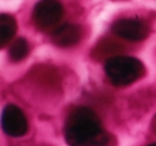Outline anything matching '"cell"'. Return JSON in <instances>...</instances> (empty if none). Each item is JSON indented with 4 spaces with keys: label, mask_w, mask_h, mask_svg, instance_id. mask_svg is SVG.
Segmentation results:
<instances>
[{
    "label": "cell",
    "mask_w": 156,
    "mask_h": 146,
    "mask_svg": "<svg viewBox=\"0 0 156 146\" xmlns=\"http://www.w3.org/2000/svg\"><path fill=\"white\" fill-rule=\"evenodd\" d=\"M64 135L69 146H107L109 143L98 116L87 107H78L69 113Z\"/></svg>",
    "instance_id": "obj_1"
},
{
    "label": "cell",
    "mask_w": 156,
    "mask_h": 146,
    "mask_svg": "<svg viewBox=\"0 0 156 146\" xmlns=\"http://www.w3.org/2000/svg\"><path fill=\"white\" fill-rule=\"evenodd\" d=\"M107 77L113 85L125 86L138 80L143 75V64L134 57L117 56L105 64Z\"/></svg>",
    "instance_id": "obj_2"
},
{
    "label": "cell",
    "mask_w": 156,
    "mask_h": 146,
    "mask_svg": "<svg viewBox=\"0 0 156 146\" xmlns=\"http://www.w3.org/2000/svg\"><path fill=\"white\" fill-rule=\"evenodd\" d=\"M63 16V7L59 0H40L33 10V20L41 29L56 26Z\"/></svg>",
    "instance_id": "obj_3"
},
{
    "label": "cell",
    "mask_w": 156,
    "mask_h": 146,
    "mask_svg": "<svg viewBox=\"0 0 156 146\" xmlns=\"http://www.w3.org/2000/svg\"><path fill=\"white\" fill-rule=\"evenodd\" d=\"M1 125L3 131L10 137H23L28 131V122L26 116L20 108L14 105H8L3 109Z\"/></svg>",
    "instance_id": "obj_4"
},
{
    "label": "cell",
    "mask_w": 156,
    "mask_h": 146,
    "mask_svg": "<svg viewBox=\"0 0 156 146\" xmlns=\"http://www.w3.org/2000/svg\"><path fill=\"white\" fill-rule=\"evenodd\" d=\"M112 31L121 39L137 42L147 36L149 27L138 18H122L112 25Z\"/></svg>",
    "instance_id": "obj_5"
},
{
    "label": "cell",
    "mask_w": 156,
    "mask_h": 146,
    "mask_svg": "<svg viewBox=\"0 0 156 146\" xmlns=\"http://www.w3.org/2000/svg\"><path fill=\"white\" fill-rule=\"evenodd\" d=\"M81 39V28L78 25L64 24L55 29L51 40L59 47H72Z\"/></svg>",
    "instance_id": "obj_6"
},
{
    "label": "cell",
    "mask_w": 156,
    "mask_h": 146,
    "mask_svg": "<svg viewBox=\"0 0 156 146\" xmlns=\"http://www.w3.org/2000/svg\"><path fill=\"white\" fill-rule=\"evenodd\" d=\"M17 25L14 17L8 14L0 16V47L3 48L15 35Z\"/></svg>",
    "instance_id": "obj_7"
},
{
    "label": "cell",
    "mask_w": 156,
    "mask_h": 146,
    "mask_svg": "<svg viewBox=\"0 0 156 146\" xmlns=\"http://www.w3.org/2000/svg\"><path fill=\"white\" fill-rule=\"evenodd\" d=\"M29 52V45L25 39H17L10 48V58L14 62L24 60Z\"/></svg>",
    "instance_id": "obj_8"
},
{
    "label": "cell",
    "mask_w": 156,
    "mask_h": 146,
    "mask_svg": "<svg viewBox=\"0 0 156 146\" xmlns=\"http://www.w3.org/2000/svg\"><path fill=\"white\" fill-rule=\"evenodd\" d=\"M149 146H156V143L155 144H151V145H149Z\"/></svg>",
    "instance_id": "obj_9"
}]
</instances>
